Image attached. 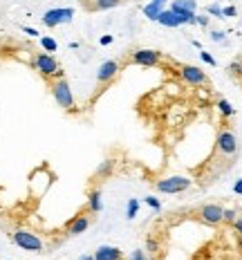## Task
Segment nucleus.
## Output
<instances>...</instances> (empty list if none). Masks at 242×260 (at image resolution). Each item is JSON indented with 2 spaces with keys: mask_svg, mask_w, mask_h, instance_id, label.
<instances>
[{
  "mask_svg": "<svg viewBox=\"0 0 242 260\" xmlns=\"http://www.w3.org/2000/svg\"><path fill=\"white\" fill-rule=\"evenodd\" d=\"M47 85H50V92H52L54 101L58 104V108H63L70 115H74V112H77V101H74V94H72V88H70L67 79L61 77V79L47 81Z\"/></svg>",
  "mask_w": 242,
  "mask_h": 260,
  "instance_id": "1",
  "label": "nucleus"
},
{
  "mask_svg": "<svg viewBox=\"0 0 242 260\" xmlns=\"http://www.w3.org/2000/svg\"><path fill=\"white\" fill-rule=\"evenodd\" d=\"M31 68H34L45 81H54V79L63 77L61 63H58L50 52H36L34 56H31Z\"/></svg>",
  "mask_w": 242,
  "mask_h": 260,
  "instance_id": "2",
  "label": "nucleus"
},
{
  "mask_svg": "<svg viewBox=\"0 0 242 260\" xmlns=\"http://www.w3.org/2000/svg\"><path fill=\"white\" fill-rule=\"evenodd\" d=\"M12 240L16 247H20L23 251H31V253H43L45 251V242L41 240L34 231L29 229H16L12 234Z\"/></svg>",
  "mask_w": 242,
  "mask_h": 260,
  "instance_id": "3",
  "label": "nucleus"
},
{
  "mask_svg": "<svg viewBox=\"0 0 242 260\" xmlns=\"http://www.w3.org/2000/svg\"><path fill=\"white\" fill-rule=\"evenodd\" d=\"M193 180L188 177H182V175H170V177H164L155 184V191L159 193H166V195H177V193H184L191 188Z\"/></svg>",
  "mask_w": 242,
  "mask_h": 260,
  "instance_id": "4",
  "label": "nucleus"
},
{
  "mask_svg": "<svg viewBox=\"0 0 242 260\" xmlns=\"http://www.w3.org/2000/svg\"><path fill=\"white\" fill-rule=\"evenodd\" d=\"M90 224H92V213H90V211L85 209V211H81V213L74 215V218H70V222L65 224V236L74 238V236L85 234Z\"/></svg>",
  "mask_w": 242,
  "mask_h": 260,
  "instance_id": "5",
  "label": "nucleus"
},
{
  "mask_svg": "<svg viewBox=\"0 0 242 260\" xmlns=\"http://www.w3.org/2000/svg\"><path fill=\"white\" fill-rule=\"evenodd\" d=\"M74 18V9L72 7H58V9H50V12L43 14V25L45 27H58L63 23H70Z\"/></svg>",
  "mask_w": 242,
  "mask_h": 260,
  "instance_id": "6",
  "label": "nucleus"
},
{
  "mask_svg": "<svg viewBox=\"0 0 242 260\" xmlns=\"http://www.w3.org/2000/svg\"><path fill=\"white\" fill-rule=\"evenodd\" d=\"M215 148H218L220 155L233 157L238 153V139H235V135L231 133V130H222V133L218 135V139H215Z\"/></svg>",
  "mask_w": 242,
  "mask_h": 260,
  "instance_id": "7",
  "label": "nucleus"
},
{
  "mask_svg": "<svg viewBox=\"0 0 242 260\" xmlns=\"http://www.w3.org/2000/svg\"><path fill=\"white\" fill-rule=\"evenodd\" d=\"M180 74H182V79H184L188 85H195V88L209 83L206 72H202V68H197V65H182Z\"/></svg>",
  "mask_w": 242,
  "mask_h": 260,
  "instance_id": "8",
  "label": "nucleus"
},
{
  "mask_svg": "<svg viewBox=\"0 0 242 260\" xmlns=\"http://www.w3.org/2000/svg\"><path fill=\"white\" fill-rule=\"evenodd\" d=\"M161 52L157 50H134L130 61L134 65H144V68H153V65H159L161 63Z\"/></svg>",
  "mask_w": 242,
  "mask_h": 260,
  "instance_id": "9",
  "label": "nucleus"
},
{
  "mask_svg": "<svg viewBox=\"0 0 242 260\" xmlns=\"http://www.w3.org/2000/svg\"><path fill=\"white\" fill-rule=\"evenodd\" d=\"M222 213H224V209L220 207V204H204L197 215H200V220L204 224L218 226V224H222Z\"/></svg>",
  "mask_w": 242,
  "mask_h": 260,
  "instance_id": "10",
  "label": "nucleus"
},
{
  "mask_svg": "<svg viewBox=\"0 0 242 260\" xmlns=\"http://www.w3.org/2000/svg\"><path fill=\"white\" fill-rule=\"evenodd\" d=\"M119 72H121V65L117 63V61H106V63H101V68L96 70V83H99V85H108Z\"/></svg>",
  "mask_w": 242,
  "mask_h": 260,
  "instance_id": "11",
  "label": "nucleus"
},
{
  "mask_svg": "<svg viewBox=\"0 0 242 260\" xmlns=\"http://www.w3.org/2000/svg\"><path fill=\"white\" fill-rule=\"evenodd\" d=\"M94 260H121L123 251L119 247H112V245H101L96 251L92 253Z\"/></svg>",
  "mask_w": 242,
  "mask_h": 260,
  "instance_id": "12",
  "label": "nucleus"
},
{
  "mask_svg": "<svg viewBox=\"0 0 242 260\" xmlns=\"http://www.w3.org/2000/svg\"><path fill=\"white\" fill-rule=\"evenodd\" d=\"M90 213H101V209H103V200H101V188H90L88 191V207Z\"/></svg>",
  "mask_w": 242,
  "mask_h": 260,
  "instance_id": "13",
  "label": "nucleus"
},
{
  "mask_svg": "<svg viewBox=\"0 0 242 260\" xmlns=\"http://www.w3.org/2000/svg\"><path fill=\"white\" fill-rule=\"evenodd\" d=\"M155 23H159L161 27H180V25H182V18H180V14L170 12V9H164V12L159 14V18L155 20Z\"/></svg>",
  "mask_w": 242,
  "mask_h": 260,
  "instance_id": "14",
  "label": "nucleus"
},
{
  "mask_svg": "<svg viewBox=\"0 0 242 260\" xmlns=\"http://www.w3.org/2000/svg\"><path fill=\"white\" fill-rule=\"evenodd\" d=\"M168 9H170V12H175V14L195 12V9H197V3H195V0H173Z\"/></svg>",
  "mask_w": 242,
  "mask_h": 260,
  "instance_id": "15",
  "label": "nucleus"
},
{
  "mask_svg": "<svg viewBox=\"0 0 242 260\" xmlns=\"http://www.w3.org/2000/svg\"><path fill=\"white\" fill-rule=\"evenodd\" d=\"M112 171H115V159H106L99 164V169L94 171V180H106V177L112 175Z\"/></svg>",
  "mask_w": 242,
  "mask_h": 260,
  "instance_id": "16",
  "label": "nucleus"
},
{
  "mask_svg": "<svg viewBox=\"0 0 242 260\" xmlns=\"http://www.w3.org/2000/svg\"><path fill=\"white\" fill-rule=\"evenodd\" d=\"M121 3H123V0H94V3L90 5V9H92V12H106V9L119 7Z\"/></svg>",
  "mask_w": 242,
  "mask_h": 260,
  "instance_id": "17",
  "label": "nucleus"
},
{
  "mask_svg": "<svg viewBox=\"0 0 242 260\" xmlns=\"http://www.w3.org/2000/svg\"><path fill=\"white\" fill-rule=\"evenodd\" d=\"M161 12H164V5L153 3V0H150L146 7H144V14H146V18H148V20H157Z\"/></svg>",
  "mask_w": 242,
  "mask_h": 260,
  "instance_id": "18",
  "label": "nucleus"
},
{
  "mask_svg": "<svg viewBox=\"0 0 242 260\" xmlns=\"http://www.w3.org/2000/svg\"><path fill=\"white\" fill-rule=\"evenodd\" d=\"M137 213H139V200H137V198L128 200V207H126V218H128V220H134V218H137Z\"/></svg>",
  "mask_w": 242,
  "mask_h": 260,
  "instance_id": "19",
  "label": "nucleus"
},
{
  "mask_svg": "<svg viewBox=\"0 0 242 260\" xmlns=\"http://www.w3.org/2000/svg\"><path fill=\"white\" fill-rule=\"evenodd\" d=\"M41 47H43V50H45V52H50V54H54V52H56V50H58V43H56V41H54V39H52V36H41Z\"/></svg>",
  "mask_w": 242,
  "mask_h": 260,
  "instance_id": "20",
  "label": "nucleus"
},
{
  "mask_svg": "<svg viewBox=\"0 0 242 260\" xmlns=\"http://www.w3.org/2000/svg\"><path fill=\"white\" fill-rule=\"evenodd\" d=\"M218 108H220V112H222L224 117H233V112H235L233 106H231L227 99H220V101H218Z\"/></svg>",
  "mask_w": 242,
  "mask_h": 260,
  "instance_id": "21",
  "label": "nucleus"
},
{
  "mask_svg": "<svg viewBox=\"0 0 242 260\" xmlns=\"http://www.w3.org/2000/svg\"><path fill=\"white\" fill-rule=\"evenodd\" d=\"M238 218V211L235 209H224L222 213V222H227V224H233V220Z\"/></svg>",
  "mask_w": 242,
  "mask_h": 260,
  "instance_id": "22",
  "label": "nucleus"
},
{
  "mask_svg": "<svg viewBox=\"0 0 242 260\" xmlns=\"http://www.w3.org/2000/svg\"><path fill=\"white\" fill-rule=\"evenodd\" d=\"M144 202H146V204H148V207H150V209H155V211H159V209H161V202H159V200H157V198H153V195H148V198H146V200H144Z\"/></svg>",
  "mask_w": 242,
  "mask_h": 260,
  "instance_id": "23",
  "label": "nucleus"
},
{
  "mask_svg": "<svg viewBox=\"0 0 242 260\" xmlns=\"http://www.w3.org/2000/svg\"><path fill=\"white\" fill-rule=\"evenodd\" d=\"M200 58H202L204 63L213 65V68H215V65H218V63H215V58H213V56H211V54H209V52H200Z\"/></svg>",
  "mask_w": 242,
  "mask_h": 260,
  "instance_id": "24",
  "label": "nucleus"
},
{
  "mask_svg": "<svg viewBox=\"0 0 242 260\" xmlns=\"http://www.w3.org/2000/svg\"><path fill=\"white\" fill-rule=\"evenodd\" d=\"M229 72L231 74H242V61H235L229 65Z\"/></svg>",
  "mask_w": 242,
  "mask_h": 260,
  "instance_id": "25",
  "label": "nucleus"
},
{
  "mask_svg": "<svg viewBox=\"0 0 242 260\" xmlns=\"http://www.w3.org/2000/svg\"><path fill=\"white\" fill-rule=\"evenodd\" d=\"M130 260H148V258H146V253H144L142 249H134L132 256H130Z\"/></svg>",
  "mask_w": 242,
  "mask_h": 260,
  "instance_id": "26",
  "label": "nucleus"
},
{
  "mask_svg": "<svg viewBox=\"0 0 242 260\" xmlns=\"http://www.w3.org/2000/svg\"><path fill=\"white\" fill-rule=\"evenodd\" d=\"M195 25H200V27H209V16H195Z\"/></svg>",
  "mask_w": 242,
  "mask_h": 260,
  "instance_id": "27",
  "label": "nucleus"
},
{
  "mask_svg": "<svg viewBox=\"0 0 242 260\" xmlns=\"http://www.w3.org/2000/svg\"><path fill=\"white\" fill-rule=\"evenodd\" d=\"M112 41H115V36H110V34H106V36H101V39H99L101 45H110Z\"/></svg>",
  "mask_w": 242,
  "mask_h": 260,
  "instance_id": "28",
  "label": "nucleus"
},
{
  "mask_svg": "<svg viewBox=\"0 0 242 260\" xmlns=\"http://www.w3.org/2000/svg\"><path fill=\"white\" fill-rule=\"evenodd\" d=\"M209 14L211 16H222V9H220L218 5H211V7H209Z\"/></svg>",
  "mask_w": 242,
  "mask_h": 260,
  "instance_id": "29",
  "label": "nucleus"
},
{
  "mask_svg": "<svg viewBox=\"0 0 242 260\" xmlns=\"http://www.w3.org/2000/svg\"><path fill=\"white\" fill-rule=\"evenodd\" d=\"M235 14H238V9L235 7H224L222 9V16H235Z\"/></svg>",
  "mask_w": 242,
  "mask_h": 260,
  "instance_id": "30",
  "label": "nucleus"
},
{
  "mask_svg": "<svg viewBox=\"0 0 242 260\" xmlns=\"http://www.w3.org/2000/svg\"><path fill=\"white\" fill-rule=\"evenodd\" d=\"M233 229L238 231V234H242V218H235L233 220Z\"/></svg>",
  "mask_w": 242,
  "mask_h": 260,
  "instance_id": "31",
  "label": "nucleus"
},
{
  "mask_svg": "<svg viewBox=\"0 0 242 260\" xmlns=\"http://www.w3.org/2000/svg\"><path fill=\"white\" fill-rule=\"evenodd\" d=\"M233 193H235V195H242V177H240L238 182H235V186H233Z\"/></svg>",
  "mask_w": 242,
  "mask_h": 260,
  "instance_id": "32",
  "label": "nucleus"
},
{
  "mask_svg": "<svg viewBox=\"0 0 242 260\" xmlns=\"http://www.w3.org/2000/svg\"><path fill=\"white\" fill-rule=\"evenodd\" d=\"M23 31H25V34H29V36H39V31H36L34 27H27V25H25V27H23Z\"/></svg>",
  "mask_w": 242,
  "mask_h": 260,
  "instance_id": "33",
  "label": "nucleus"
},
{
  "mask_svg": "<svg viewBox=\"0 0 242 260\" xmlns=\"http://www.w3.org/2000/svg\"><path fill=\"white\" fill-rule=\"evenodd\" d=\"M211 39H213V41H224V31H213Z\"/></svg>",
  "mask_w": 242,
  "mask_h": 260,
  "instance_id": "34",
  "label": "nucleus"
},
{
  "mask_svg": "<svg viewBox=\"0 0 242 260\" xmlns=\"http://www.w3.org/2000/svg\"><path fill=\"white\" fill-rule=\"evenodd\" d=\"M77 260H94V256H90V253H85V256H81V258H77Z\"/></svg>",
  "mask_w": 242,
  "mask_h": 260,
  "instance_id": "35",
  "label": "nucleus"
},
{
  "mask_svg": "<svg viewBox=\"0 0 242 260\" xmlns=\"http://www.w3.org/2000/svg\"><path fill=\"white\" fill-rule=\"evenodd\" d=\"M153 3H159V5H164V3H166V0H153Z\"/></svg>",
  "mask_w": 242,
  "mask_h": 260,
  "instance_id": "36",
  "label": "nucleus"
},
{
  "mask_svg": "<svg viewBox=\"0 0 242 260\" xmlns=\"http://www.w3.org/2000/svg\"><path fill=\"white\" fill-rule=\"evenodd\" d=\"M240 242H242V234H240Z\"/></svg>",
  "mask_w": 242,
  "mask_h": 260,
  "instance_id": "37",
  "label": "nucleus"
}]
</instances>
